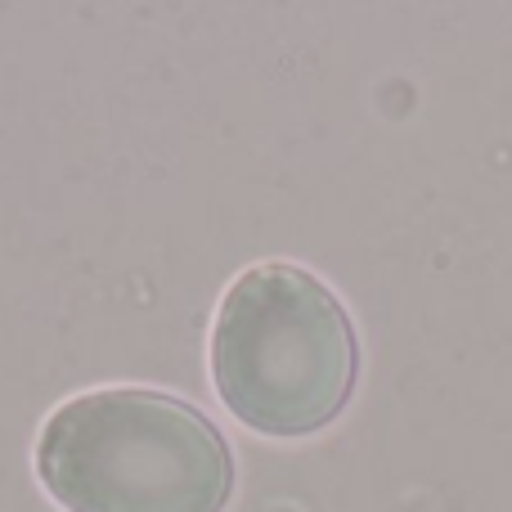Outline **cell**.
Returning a JSON list of instances; mask_svg holds the SVG:
<instances>
[{"label":"cell","mask_w":512,"mask_h":512,"mask_svg":"<svg viewBox=\"0 0 512 512\" xmlns=\"http://www.w3.org/2000/svg\"><path fill=\"white\" fill-rule=\"evenodd\" d=\"M36 472L68 512H221L234 454L189 400L108 387L59 405L36 441Z\"/></svg>","instance_id":"6da1fadb"},{"label":"cell","mask_w":512,"mask_h":512,"mask_svg":"<svg viewBox=\"0 0 512 512\" xmlns=\"http://www.w3.org/2000/svg\"><path fill=\"white\" fill-rule=\"evenodd\" d=\"M360 342L337 292L310 270L265 261L221 297L212 328V378L243 427L261 436H310L355 391Z\"/></svg>","instance_id":"7a4b0ae2"}]
</instances>
